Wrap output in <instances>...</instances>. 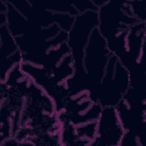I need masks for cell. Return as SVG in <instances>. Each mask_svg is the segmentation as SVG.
I'll use <instances>...</instances> for the list:
<instances>
[{
  "label": "cell",
  "instance_id": "obj_1",
  "mask_svg": "<svg viewBox=\"0 0 146 146\" xmlns=\"http://www.w3.org/2000/svg\"><path fill=\"white\" fill-rule=\"evenodd\" d=\"M98 29L113 54L119 47L128 30L141 22L132 13L129 1L107 0L98 10Z\"/></svg>",
  "mask_w": 146,
  "mask_h": 146
},
{
  "label": "cell",
  "instance_id": "obj_2",
  "mask_svg": "<svg viewBox=\"0 0 146 146\" xmlns=\"http://www.w3.org/2000/svg\"><path fill=\"white\" fill-rule=\"evenodd\" d=\"M130 84V75L128 69L113 54L96 90L95 97L103 107H116L127 92Z\"/></svg>",
  "mask_w": 146,
  "mask_h": 146
},
{
  "label": "cell",
  "instance_id": "obj_3",
  "mask_svg": "<svg viewBox=\"0 0 146 146\" xmlns=\"http://www.w3.org/2000/svg\"><path fill=\"white\" fill-rule=\"evenodd\" d=\"M112 54L107 46L106 40L100 34L98 28H95L85 48L83 59L86 87L90 90L94 97Z\"/></svg>",
  "mask_w": 146,
  "mask_h": 146
},
{
  "label": "cell",
  "instance_id": "obj_4",
  "mask_svg": "<svg viewBox=\"0 0 146 146\" xmlns=\"http://www.w3.org/2000/svg\"><path fill=\"white\" fill-rule=\"evenodd\" d=\"M103 107L88 88L71 91L64 99L58 119L72 125L97 121Z\"/></svg>",
  "mask_w": 146,
  "mask_h": 146
},
{
  "label": "cell",
  "instance_id": "obj_5",
  "mask_svg": "<svg viewBox=\"0 0 146 146\" xmlns=\"http://www.w3.org/2000/svg\"><path fill=\"white\" fill-rule=\"evenodd\" d=\"M99 25L98 11L87 10L75 17L68 32L67 43L71 50L75 68V76L84 80L83 59L84 50L93 30Z\"/></svg>",
  "mask_w": 146,
  "mask_h": 146
},
{
  "label": "cell",
  "instance_id": "obj_6",
  "mask_svg": "<svg viewBox=\"0 0 146 146\" xmlns=\"http://www.w3.org/2000/svg\"><path fill=\"white\" fill-rule=\"evenodd\" d=\"M115 108L125 131L145 137V90L130 87Z\"/></svg>",
  "mask_w": 146,
  "mask_h": 146
},
{
  "label": "cell",
  "instance_id": "obj_7",
  "mask_svg": "<svg viewBox=\"0 0 146 146\" xmlns=\"http://www.w3.org/2000/svg\"><path fill=\"white\" fill-rule=\"evenodd\" d=\"M125 133L115 107H104L97 120L92 146H121Z\"/></svg>",
  "mask_w": 146,
  "mask_h": 146
},
{
  "label": "cell",
  "instance_id": "obj_8",
  "mask_svg": "<svg viewBox=\"0 0 146 146\" xmlns=\"http://www.w3.org/2000/svg\"><path fill=\"white\" fill-rule=\"evenodd\" d=\"M22 61V52L6 23L0 25V82L5 80L9 72Z\"/></svg>",
  "mask_w": 146,
  "mask_h": 146
},
{
  "label": "cell",
  "instance_id": "obj_9",
  "mask_svg": "<svg viewBox=\"0 0 146 146\" xmlns=\"http://www.w3.org/2000/svg\"><path fill=\"white\" fill-rule=\"evenodd\" d=\"M58 120L61 124L60 145L92 146L97 121L72 125L64 120Z\"/></svg>",
  "mask_w": 146,
  "mask_h": 146
},
{
  "label": "cell",
  "instance_id": "obj_10",
  "mask_svg": "<svg viewBox=\"0 0 146 146\" xmlns=\"http://www.w3.org/2000/svg\"><path fill=\"white\" fill-rule=\"evenodd\" d=\"M129 2L132 13L135 17L141 22H146L145 7L144 1L131 0Z\"/></svg>",
  "mask_w": 146,
  "mask_h": 146
}]
</instances>
